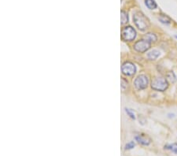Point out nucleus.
<instances>
[{
	"label": "nucleus",
	"instance_id": "1",
	"mask_svg": "<svg viewBox=\"0 0 177 156\" xmlns=\"http://www.w3.org/2000/svg\"><path fill=\"white\" fill-rule=\"evenodd\" d=\"M133 21L140 31H146L150 28V23L149 19L141 11H136L133 14Z\"/></svg>",
	"mask_w": 177,
	"mask_h": 156
},
{
	"label": "nucleus",
	"instance_id": "2",
	"mask_svg": "<svg viewBox=\"0 0 177 156\" xmlns=\"http://www.w3.org/2000/svg\"><path fill=\"white\" fill-rule=\"evenodd\" d=\"M151 87L156 91H164L169 87V81L165 77H155L151 81Z\"/></svg>",
	"mask_w": 177,
	"mask_h": 156
},
{
	"label": "nucleus",
	"instance_id": "3",
	"mask_svg": "<svg viewBox=\"0 0 177 156\" xmlns=\"http://www.w3.org/2000/svg\"><path fill=\"white\" fill-rule=\"evenodd\" d=\"M136 31L131 26H125L121 30V38L124 41H132L135 39Z\"/></svg>",
	"mask_w": 177,
	"mask_h": 156
},
{
	"label": "nucleus",
	"instance_id": "4",
	"mask_svg": "<svg viewBox=\"0 0 177 156\" xmlns=\"http://www.w3.org/2000/svg\"><path fill=\"white\" fill-rule=\"evenodd\" d=\"M149 84V79L145 74L139 75L134 81V85L138 90H143L147 88Z\"/></svg>",
	"mask_w": 177,
	"mask_h": 156
},
{
	"label": "nucleus",
	"instance_id": "5",
	"mask_svg": "<svg viewBox=\"0 0 177 156\" xmlns=\"http://www.w3.org/2000/svg\"><path fill=\"white\" fill-rule=\"evenodd\" d=\"M150 46H151V43H150L147 40H145V39H142V40H139L137 42H135V43L133 47H134L135 51H136L137 52L145 53V52L147 51L150 49Z\"/></svg>",
	"mask_w": 177,
	"mask_h": 156
},
{
	"label": "nucleus",
	"instance_id": "6",
	"mask_svg": "<svg viewBox=\"0 0 177 156\" xmlns=\"http://www.w3.org/2000/svg\"><path fill=\"white\" fill-rule=\"evenodd\" d=\"M121 70H122L123 74L128 76V77H131V76L134 75L136 72V67H135V64L130 62H126L123 64L122 67H121Z\"/></svg>",
	"mask_w": 177,
	"mask_h": 156
},
{
	"label": "nucleus",
	"instance_id": "7",
	"mask_svg": "<svg viewBox=\"0 0 177 156\" xmlns=\"http://www.w3.org/2000/svg\"><path fill=\"white\" fill-rule=\"evenodd\" d=\"M135 139L139 144H142L143 146H148L149 144L151 142V140L147 136H145L143 134H141V135H136L135 136Z\"/></svg>",
	"mask_w": 177,
	"mask_h": 156
},
{
	"label": "nucleus",
	"instance_id": "8",
	"mask_svg": "<svg viewBox=\"0 0 177 156\" xmlns=\"http://www.w3.org/2000/svg\"><path fill=\"white\" fill-rule=\"evenodd\" d=\"M160 51L157 50H152L150 52H148L147 55V58L149 60H156L159 56H160Z\"/></svg>",
	"mask_w": 177,
	"mask_h": 156
},
{
	"label": "nucleus",
	"instance_id": "9",
	"mask_svg": "<svg viewBox=\"0 0 177 156\" xmlns=\"http://www.w3.org/2000/svg\"><path fill=\"white\" fill-rule=\"evenodd\" d=\"M144 39L147 40V41H149L150 43H155V42L157 40V36L154 34V33H148L144 36Z\"/></svg>",
	"mask_w": 177,
	"mask_h": 156
},
{
	"label": "nucleus",
	"instance_id": "10",
	"mask_svg": "<svg viewBox=\"0 0 177 156\" xmlns=\"http://www.w3.org/2000/svg\"><path fill=\"white\" fill-rule=\"evenodd\" d=\"M145 1V5L150 10H154L157 7V3L155 2L154 0H144Z\"/></svg>",
	"mask_w": 177,
	"mask_h": 156
},
{
	"label": "nucleus",
	"instance_id": "11",
	"mask_svg": "<svg viewBox=\"0 0 177 156\" xmlns=\"http://www.w3.org/2000/svg\"><path fill=\"white\" fill-rule=\"evenodd\" d=\"M159 21L165 25H169L171 22H172V20L169 17H168L167 15H165V14H161L158 17Z\"/></svg>",
	"mask_w": 177,
	"mask_h": 156
},
{
	"label": "nucleus",
	"instance_id": "12",
	"mask_svg": "<svg viewBox=\"0 0 177 156\" xmlns=\"http://www.w3.org/2000/svg\"><path fill=\"white\" fill-rule=\"evenodd\" d=\"M165 149L169 150V151L173 152L174 154H177V144L174 143L172 144H166V145H165Z\"/></svg>",
	"mask_w": 177,
	"mask_h": 156
},
{
	"label": "nucleus",
	"instance_id": "13",
	"mask_svg": "<svg viewBox=\"0 0 177 156\" xmlns=\"http://www.w3.org/2000/svg\"><path fill=\"white\" fill-rule=\"evenodd\" d=\"M121 25H124L128 23V15L125 11H121Z\"/></svg>",
	"mask_w": 177,
	"mask_h": 156
},
{
	"label": "nucleus",
	"instance_id": "14",
	"mask_svg": "<svg viewBox=\"0 0 177 156\" xmlns=\"http://www.w3.org/2000/svg\"><path fill=\"white\" fill-rule=\"evenodd\" d=\"M167 81H169V82L174 83L176 80V77H175V74L173 72H169L167 74Z\"/></svg>",
	"mask_w": 177,
	"mask_h": 156
},
{
	"label": "nucleus",
	"instance_id": "15",
	"mask_svg": "<svg viewBox=\"0 0 177 156\" xmlns=\"http://www.w3.org/2000/svg\"><path fill=\"white\" fill-rule=\"evenodd\" d=\"M135 147V143L134 141H131V142L128 143V144L125 145V150H131L132 148H134Z\"/></svg>",
	"mask_w": 177,
	"mask_h": 156
},
{
	"label": "nucleus",
	"instance_id": "16",
	"mask_svg": "<svg viewBox=\"0 0 177 156\" xmlns=\"http://www.w3.org/2000/svg\"><path fill=\"white\" fill-rule=\"evenodd\" d=\"M125 110H126V113L128 114V115H129V117H130V118H131L135 119V114L132 113V112L131 111V110H129V109H125Z\"/></svg>",
	"mask_w": 177,
	"mask_h": 156
},
{
	"label": "nucleus",
	"instance_id": "17",
	"mask_svg": "<svg viewBox=\"0 0 177 156\" xmlns=\"http://www.w3.org/2000/svg\"><path fill=\"white\" fill-rule=\"evenodd\" d=\"M175 38H176V39H177V36H175Z\"/></svg>",
	"mask_w": 177,
	"mask_h": 156
}]
</instances>
